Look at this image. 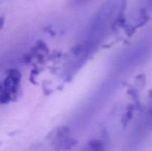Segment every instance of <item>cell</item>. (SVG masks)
Returning a JSON list of instances; mask_svg holds the SVG:
<instances>
[{
  "mask_svg": "<svg viewBox=\"0 0 152 151\" xmlns=\"http://www.w3.org/2000/svg\"><path fill=\"white\" fill-rule=\"evenodd\" d=\"M4 18L1 17V16H0V30L2 28L3 25H4Z\"/></svg>",
  "mask_w": 152,
  "mask_h": 151,
  "instance_id": "obj_4",
  "label": "cell"
},
{
  "mask_svg": "<svg viewBox=\"0 0 152 151\" xmlns=\"http://www.w3.org/2000/svg\"><path fill=\"white\" fill-rule=\"evenodd\" d=\"M90 1H91V0H72V2L75 5H81V4H86Z\"/></svg>",
  "mask_w": 152,
  "mask_h": 151,
  "instance_id": "obj_3",
  "label": "cell"
},
{
  "mask_svg": "<svg viewBox=\"0 0 152 151\" xmlns=\"http://www.w3.org/2000/svg\"><path fill=\"white\" fill-rule=\"evenodd\" d=\"M104 144L102 141L95 139L89 142L85 147L83 151H104Z\"/></svg>",
  "mask_w": 152,
  "mask_h": 151,
  "instance_id": "obj_2",
  "label": "cell"
},
{
  "mask_svg": "<svg viewBox=\"0 0 152 151\" xmlns=\"http://www.w3.org/2000/svg\"><path fill=\"white\" fill-rule=\"evenodd\" d=\"M126 3V0H106L94 18L91 36L100 38L108 25L123 11Z\"/></svg>",
  "mask_w": 152,
  "mask_h": 151,
  "instance_id": "obj_1",
  "label": "cell"
}]
</instances>
